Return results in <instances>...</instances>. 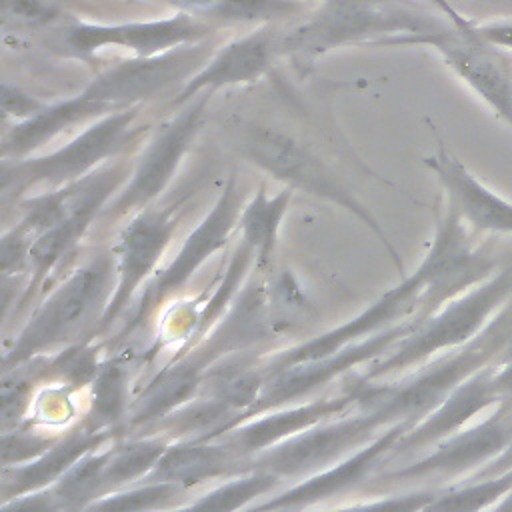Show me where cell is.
<instances>
[{
    "mask_svg": "<svg viewBox=\"0 0 512 512\" xmlns=\"http://www.w3.org/2000/svg\"><path fill=\"white\" fill-rule=\"evenodd\" d=\"M512 340V300L468 344L444 352L406 372L400 380L378 384L354 378L358 388L356 408L368 410L382 428L406 424L408 430L428 416L460 382L482 366L494 362Z\"/></svg>",
    "mask_w": 512,
    "mask_h": 512,
    "instance_id": "6da1fadb",
    "label": "cell"
},
{
    "mask_svg": "<svg viewBox=\"0 0 512 512\" xmlns=\"http://www.w3.org/2000/svg\"><path fill=\"white\" fill-rule=\"evenodd\" d=\"M114 280V246L98 248L36 304L12 346L4 352L2 370L96 338L98 324L114 290Z\"/></svg>",
    "mask_w": 512,
    "mask_h": 512,
    "instance_id": "7a4b0ae2",
    "label": "cell"
},
{
    "mask_svg": "<svg viewBox=\"0 0 512 512\" xmlns=\"http://www.w3.org/2000/svg\"><path fill=\"white\" fill-rule=\"evenodd\" d=\"M234 144L246 162L254 164L284 186L330 202L358 218L384 246L400 278L406 276L402 256L390 242L382 224L310 144L290 132L260 122H242L236 128Z\"/></svg>",
    "mask_w": 512,
    "mask_h": 512,
    "instance_id": "3957f363",
    "label": "cell"
},
{
    "mask_svg": "<svg viewBox=\"0 0 512 512\" xmlns=\"http://www.w3.org/2000/svg\"><path fill=\"white\" fill-rule=\"evenodd\" d=\"M440 24L402 0H320L300 24L278 38V56L304 64L350 44H398Z\"/></svg>",
    "mask_w": 512,
    "mask_h": 512,
    "instance_id": "277c9868",
    "label": "cell"
},
{
    "mask_svg": "<svg viewBox=\"0 0 512 512\" xmlns=\"http://www.w3.org/2000/svg\"><path fill=\"white\" fill-rule=\"evenodd\" d=\"M512 300V264L498 268L478 286L458 294L424 318L384 356L372 360L360 378L386 380L474 340Z\"/></svg>",
    "mask_w": 512,
    "mask_h": 512,
    "instance_id": "5b68a950",
    "label": "cell"
},
{
    "mask_svg": "<svg viewBox=\"0 0 512 512\" xmlns=\"http://www.w3.org/2000/svg\"><path fill=\"white\" fill-rule=\"evenodd\" d=\"M140 106L108 112L90 122L70 142L46 154L2 160V200L14 204L30 192L52 190L84 178L134 146L148 126H136ZM40 190V192H42Z\"/></svg>",
    "mask_w": 512,
    "mask_h": 512,
    "instance_id": "8992f818",
    "label": "cell"
},
{
    "mask_svg": "<svg viewBox=\"0 0 512 512\" xmlns=\"http://www.w3.org/2000/svg\"><path fill=\"white\" fill-rule=\"evenodd\" d=\"M242 192L244 190L236 172H230L206 216L196 224L194 230L188 232L174 258L164 268H160L142 288L136 304L122 320L114 344H122L132 334H136L160 310V306H164L190 282V278L204 266L206 260H210L228 244L234 230H238V220L244 206Z\"/></svg>",
    "mask_w": 512,
    "mask_h": 512,
    "instance_id": "52a82bcc",
    "label": "cell"
},
{
    "mask_svg": "<svg viewBox=\"0 0 512 512\" xmlns=\"http://www.w3.org/2000/svg\"><path fill=\"white\" fill-rule=\"evenodd\" d=\"M430 2L446 16V24L402 38L398 44H418L436 50L444 64L512 128V62L478 34L476 22L456 12L446 0Z\"/></svg>",
    "mask_w": 512,
    "mask_h": 512,
    "instance_id": "ba28073f",
    "label": "cell"
},
{
    "mask_svg": "<svg viewBox=\"0 0 512 512\" xmlns=\"http://www.w3.org/2000/svg\"><path fill=\"white\" fill-rule=\"evenodd\" d=\"M210 98L212 92L198 94L180 106L176 116L160 126L134 162L130 178L108 202L96 224L106 226L156 204L174 180L184 156L196 140Z\"/></svg>",
    "mask_w": 512,
    "mask_h": 512,
    "instance_id": "9c48e42d",
    "label": "cell"
},
{
    "mask_svg": "<svg viewBox=\"0 0 512 512\" xmlns=\"http://www.w3.org/2000/svg\"><path fill=\"white\" fill-rule=\"evenodd\" d=\"M180 208L182 200L162 208L152 204L128 218L114 246L116 280L106 312L98 324L96 340L106 342L110 330L126 318L134 306V298L158 272L156 268L178 228Z\"/></svg>",
    "mask_w": 512,
    "mask_h": 512,
    "instance_id": "30bf717a",
    "label": "cell"
},
{
    "mask_svg": "<svg viewBox=\"0 0 512 512\" xmlns=\"http://www.w3.org/2000/svg\"><path fill=\"white\" fill-rule=\"evenodd\" d=\"M498 270L496 258L472 242L470 228L446 204L436 218L434 238L426 256L414 268L422 282L420 320L434 314L448 300L478 286Z\"/></svg>",
    "mask_w": 512,
    "mask_h": 512,
    "instance_id": "8fae6325",
    "label": "cell"
},
{
    "mask_svg": "<svg viewBox=\"0 0 512 512\" xmlns=\"http://www.w3.org/2000/svg\"><path fill=\"white\" fill-rule=\"evenodd\" d=\"M382 430L386 428L368 410L352 408L254 454L250 470L266 468L284 480H302L350 456Z\"/></svg>",
    "mask_w": 512,
    "mask_h": 512,
    "instance_id": "7c38bea8",
    "label": "cell"
},
{
    "mask_svg": "<svg viewBox=\"0 0 512 512\" xmlns=\"http://www.w3.org/2000/svg\"><path fill=\"white\" fill-rule=\"evenodd\" d=\"M212 52V44L202 40L152 56H132L100 72L82 92L112 110L140 106L174 86L180 90Z\"/></svg>",
    "mask_w": 512,
    "mask_h": 512,
    "instance_id": "4fadbf2b",
    "label": "cell"
},
{
    "mask_svg": "<svg viewBox=\"0 0 512 512\" xmlns=\"http://www.w3.org/2000/svg\"><path fill=\"white\" fill-rule=\"evenodd\" d=\"M512 434V406L498 404L472 424L440 440L412 462L384 476L388 482H448L464 480L488 462H492L506 446Z\"/></svg>",
    "mask_w": 512,
    "mask_h": 512,
    "instance_id": "5bb4252c",
    "label": "cell"
},
{
    "mask_svg": "<svg viewBox=\"0 0 512 512\" xmlns=\"http://www.w3.org/2000/svg\"><path fill=\"white\" fill-rule=\"evenodd\" d=\"M422 320L420 318H406L378 334H372L364 340H358L338 352L326 354L316 360H308L296 366H290L282 372H276L268 378L262 394L254 402V406L246 412L244 420L258 416L262 412L294 404L314 396L332 380L344 376L346 372L354 370L356 366L370 364L372 360L384 356L398 340L410 334Z\"/></svg>",
    "mask_w": 512,
    "mask_h": 512,
    "instance_id": "9a60e30c",
    "label": "cell"
},
{
    "mask_svg": "<svg viewBox=\"0 0 512 512\" xmlns=\"http://www.w3.org/2000/svg\"><path fill=\"white\" fill-rule=\"evenodd\" d=\"M216 30L214 24L186 12L158 20H132L116 24L74 22L66 28L62 46L74 58L90 60L104 48H122L134 56H152L182 44L202 42Z\"/></svg>",
    "mask_w": 512,
    "mask_h": 512,
    "instance_id": "2e32d148",
    "label": "cell"
},
{
    "mask_svg": "<svg viewBox=\"0 0 512 512\" xmlns=\"http://www.w3.org/2000/svg\"><path fill=\"white\" fill-rule=\"evenodd\" d=\"M420 294L422 282L410 272L400 278V282L376 298L368 308H364L354 318L342 322L336 328H330L318 336H312L300 344H294L270 358H262L266 376L270 378L276 372H282L290 366L322 358L326 354L338 352L358 340H364L372 334H378L406 318H420Z\"/></svg>",
    "mask_w": 512,
    "mask_h": 512,
    "instance_id": "e0dca14e",
    "label": "cell"
},
{
    "mask_svg": "<svg viewBox=\"0 0 512 512\" xmlns=\"http://www.w3.org/2000/svg\"><path fill=\"white\" fill-rule=\"evenodd\" d=\"M274 334L276 318L268 274L252 268L228 310L210 328V332L190 348L198 350L212 366L224 356L256 350V346L272 340Z\"/></svg>",
    "mask_w": 512,
    "mask_h": 512,
    "instance_id": "ac0fdd59",
    "label": "cell"
},
{
    "mask_svg": "<svg viewBox=\"0 0 512 512\" xmlns=\"http://www.w3.org/2000/svg\"><path fill=\"white\" fill-rule=\"evenodd\" d=\"M358 404V388L356 382L348 384V388L334 396L312 398L308 402L300 400L294 404H286L258 416L244 420L242 424L234 426L226 434L216 440H222L238 454L252 458L254 454L268 450L316 424H322L330 418H336Z\"/></svg>",
    "mask_w": 512,
    "mask_h": 512,
    "instance_id": "d6986e66",
    "label": "cell"
},
{
    "mask_svg": "<svg viewBox=\"0 0 512 512\" xmlns=\"http://www.w3.org/2000/svg\"><path fill=\"white\" fill-rule=\"evenodd\" d=\"M434 132L436 152L424 158L426 168L444 190L446 204L462 218L470 232L512 234V200L478 180Z\"/></svg>",
    "mask_w": 512,
    "mask_h": 512,
    "instance_id": "ffe728a7",
    "label": "cell"
},
{
    "mask_svg": "<svg viewBox=\"0 0 512 512\" xmlns=\"http://www.w3.org/2000/svg\"><path fill=\"white\" fill-rule=\"evenodd\" d=\"M406 430L408 426L402 422L388 426L374 440H370L350 456L308 478L296 480L284 490L274 492L266 500L256 502L252 510H302L352 490L364 478H368V474L384 456L390 454L392 446Z\"/></svg>",
    "mask_w": 512,
    "mask_h": 512,
    "instance_id": "44dd1931",
    "label": "cell"
},
{
    "mask_svg": "<svg viewBox=\"0 0 512 512\" xmlns=\"http://www.w3.org/2000/svg\"><path fill=\"white\" fill-rule=\"evenodd\" d=\"M278 34L270 24H260L212 52L206 64L190 76L176 92L170 108H180L202 92H216L226 86L250 84L260 80L278 56Z\"/></svg>",
    "mask_w": 512,
    "mask_h": 512,
    "instance_id": "7402d4cb",
    "label": "cell"
},
{
    "mask_svg": "<svg viewBox=\"0 0 512 512\" xmlns=\"http://www.w3.org/2000/svg\"><path fill=\"white\" fill-rule=\"evenodd\" d=\"M494 362L482 366L460 382L428 416L406 430L390 450V458L422 454L450 434L472 424L500 404L494 380Z\"/></svg>",
    "mask_w": 512,
    "mask_h": 512,
    "instance_id": "603a6c76",
    "label": "cell"
},
{
    "mask_svg": "<svg viewBox=\"0 0 512 512\" xmlns=\"http://www.w3.org/2000/svg\"><path fill=\"white\" fill-rule=\"evenodd\" d=\"M120 436H124V434L118 430H102V432L88 430L78 420L42 456L26 462L22 466L2 468V472H0L2 504L10 502L18 496H24L28 492H36V490L54 486L84 454L120 438Z\"/></svg>",
    "mask_w": 512,
    "mask_h": 512,
    "instance_id": "cb8c5ba5",
    "label": "cell"
},
{
    "mask_svg": "<svg viewBox=\"0 0 512 512\" xmlns=\"http://www.w3.org/2000/svg\"><path fill=\"white\" fill-rule=\"evenodd\" d=\"M250 470V458L222 440H174L144 480L174 482L188 490Z\"/></svg>",
    "mask_w": 512,
    "mask_h": 512,
    "instance_id": "d4e9b609",
    "label": "cell"
},
{
    "mask_svg": "<svg viewBox=\"0 0 512 512\" xmlns=\"http://www.w3.org/2000/svg\"><path fill=\"white\" fill-rule=\"evenodd\" d=\"M114 112L102 102L88 98L84 92L46 104L34 116L14 122L2 138V160H20L38 152L44 144L52 142L62 132L90 124L96 118Z\"/></svg>",
    "mask_w": 512,
    "mask_h": 512,
    "instance_id": "484cf974",
    "label": "cell"
},
{
    "mask_svg": "<svg viewBox=\"0 0 512 512\" xmlns=\"http://www.w3.org/2000/svg\"><path fill=\"white\" fill-rule=\"evenodd\" d=\"M242 422V412L204 394H196L136 434H160L174 440H216Z\"/></svg>",
    "mask_w": 512,
    "mask_h": 512,
    "instance_id": "4316f807",
    "label": "cell"
},
{
    "mask_svg": "<svg viewBox=\"0 0 512 512\" xmlns=\"http://www.w3.org/2000/svg\"><path fill=\"white\" fill-rule=\"evenodd\" d=\"M292 192L294 190L290 186H284L270 196L266 184H260L254 196L242 206L238 220L240 242H244L254 252L256 272L268 274L272 270L280 226L288 212Z\"/></svg>",
    "mask_w": 512,
    "mask_h": 512,
    "instance_id": "83f0119b",
    "label": "cell"
},
{
    "mask_svg": "<svg viewBox=\"0 0 512 512\" xmlns=\"http://www.w3.org/2000/svg\"><path fill=\"white\" fill-rule=\"evenodd\" d=\"M266 382L268 376L262 366V356H258L256 350H246L224 356L212 364L202 378L198 394L210 396L240 410L244 422L246 412L254 406Z\"/></svg>",
    "mask_w": 512,
    "mask_h": 512,
    "instance_id": "f1b7e54d",
    "label": "cell"
},
{
    "mask_svg": "<svg viewBox=\"0 0 512 512\" xmlns=\"http://www.w3.org/2000/svg\"><path fill=\"white\" fill-rule=\"evenodd\" d=\"M88 408L80 422L94 432L118 430L124 434L134 396L130 394V368L120 356H106L90 382Z\"/></svg>",
    "mask_w": 512,
    "mask_h": 512,
    "instance_id": "f546056e",
    "label": "cell"
},
{
    "mask_svg": "<svg viewBox=\"0 0 512 512\" xmlns=\"http://www.w3.org/2000/svg\"><path fill=\"white\" fill-rule=\"evenodd\" d=\"M178 12L218 24H272L298 14L304 0H164Z\"/></svg>",
    "mask_w": 512,
    "mask_h": 512,
    "instance_id": "4dcf8cb0",
    "label": "cell"
},
{
    "mask_svg": "<svg viewBox=\"0 0 512 512\" xmlns=\"http://www.w3.org/2000/svg\"><path fill=\"white\" fill-rule=\"evenodd\" d=\"M168 444L170 440L160 434H126L116 438L104 470V496L144 480Z\"/></svg>",
    "mask_w": 512,
    "mask_h": 512,
    "instance_id": "1f68e13d",
    "label": "cell"
},
{
    "mask_svg": "<svg viewBox=\"0 0 512 512\" xmlns=\"http://www.w3.org/2000/svg\"><path fill=\"white\" fill-rule=\"evenodd\" d=\"M512 496V470L494 476H470L446 486H436L426 510L476 512L498 508V502Z\"/></svg>",
    "mask_w": 512,
    "mask_h": 512,
    "instance_id": "d6a6232c",
    "label": "cell"
},
{
    "mask_svg": "<svg viewBox=\"0 0 512 512\" xmlns=\"http://www.w3.org/2000/svg\"><path fill=\"white\" fill-rule=\"evenodd\" d=\"M282 476L266 470L252 468L242 474L226 478L222 484L210 488L196 500H190L182 508L190 510H240L252 508L260 498H268L282 486Z\"/></svg>",
    "mask_w": 512,
    "mask_h": 512,
    "instance_id": "836d02e7",
    "label": "cell"
},
{
    "mask_svg": "<svg viewBox=\"0 0 512 512\" xmlns=\"http://www.w3.org/2000/svg\"><path fill=\"white\" fill-rule=\"evenodd\" d=\"M112 442L84 454L54 486H50L58 498L60 510H90V506L104 496V470Z\"/></svg>",
    "mask_w": 512,
    "mask_h": 512,
    "instance_id": "e575fe53",
    "label": "cell"
},
{
    "mask_svg": "<svg viewBox=\"0 0 512 512\" xmlns=\"http://www.w3.org/2000/svg\"><path fill=\"white\" fill-rule=\"evenodd\" d=\"M190 494L188 488L174 482H158V480H140L122 490L110 492L98 498L90 510H160V508H180V498Z\"/></svg>",
    "mask_w": 512,
    "mask_h": 512,
    "instance_id": "d590c367",
    "label": "cell"
},
{
    "mask_svg": "<svg viewBox=\"0 0 512 512\" xmlns=\"http://www.w3.org/2000/svg\"><path fill=\"white\" fill-rule=\"evenodd\" d=\"M64 432H54L46 426H38L32 422H22L20 426L2 430V446L0 460L2 468L6 466H22L46 450H50Z\"/></svg>",
    "mask_w": 512,
    "mask_h": 512,
    "instance_id": "8d00e7d4",
    "label": "cell"
},
{
    "mask_svg": "<svg viewBox=\"0 0 512 512\" xmlns=\"http://www.w3.org/2000/svg\"><path fill=\"white\" fill-rule=\"evenodd\" d=\"M62 20V8L52 0H2V28L36 30Z\"/></svg>",
    "mask_w": 512,
    "mask_h": 512,
    "instance_id": "74e56055",
    "label": "cell"
},
{
    "mask_svg": "<svg viewBox=\"0 0 512 512\" xmlns=\"http://www.w3.org/2000/svg\"><path fill=\"white\" fill-rule=\"evenodd\" d=\"M36 236L20 222L6 228L0 240L2 278H26L30 270V248Z\"/></svg>",
    "mask_w": 512,
    "mask_h": 512,
    "instance_id": "f35d334b",
    "label": "cell"
},
{
    "mask_svg": "<svg viewBox=\"0 0 512 512\" xmlns=\"http://www.w3.org/2000/svg\"><path fill=\"white\" fill-rule=\"evenodd\" d=\"M2 116L4 118H12L14 122L26 120L30 116H34L36 112H40L48 102L38 100L36 96L24 92L18 86H12L8 82L2 84Z\"/></svg>",
    "mask_w": 512,
    "mask_h": 512,
    "instance_id": "ab89813d",
    "label": "cell"
},
{
    "mask_svg": "<svg viewBox=\"0 0 512 512\" xmlns=\"http://www.w3.org/2000/svg\"><path fill=\"white\" fill-rule=\"evenodd\" d=\"M436 488H420L408 494H392V496H382L376 500H368L364 504H352L350 508H394V510H426L428 504L434 498Z\"/></svg>",
    "mask_w": 512,
    "mask_h": 512,
    "instance_id": "60d3db41",
    "label": "cell"
},
{
    "mask_svg": "<svg viewBox=\"0 0 512 512\" xmlns=\"http://www.w3.org/2000/svg\"><path fill=\"white\" fill-rule=\"evenodd\" d=\"M446 2L472 22H474L472 16H484L490 20L512 18V0H446Z\"/></svg>",
    "mask_w": 512,
    "mask_h": 512,
    "instance_id": "b9f144b4",
    "label": "cell"
},
{
    "mask_svg": "<svg viewBox=\"0 0 512 512\" xmlns=\"http://www.w3.org/2000/svg\"><path fill=\"white\" fill-rule=\"evenodd\" d=\"M476 30L486 42H490L502 52L512 54V18L476 22Z\"/></svg>",
    "mask_w": 512,
    "mask_h": 512,
    "instance_id": "7bdbcfd3",
    "label": "cell"
},
{
    "mask_svg": "<svg viewBox=\"0 0 512 512\" xmlns=\"http://www.w3.org/2000/svg\"><path fill=\"white\" fill-rule=\"evenodd\" d=\"M506 470H512V434H510L506 446L502 448V452L492 462H488L482 470H478L472 476H494V474H502Z\"/></svg>",
    "mask_w": 512,
    "mask_h": 512,
    "instance_id": "ee69618b",
    "label": "cell"
},
{
    "mask_svg": "<svg viewBox=\"0 0 512 512\" xmlns=\"http://www.w3.org/2000/svg\"><path fill=\"white\" fill-rule=\"evenodd\" d=\"M308 2H320V0H308Z\"/></svg>",
    "mask_w": 512,
    "mask_h": 512,
    "instance_id": "f6af8a7d",
    "label": "cell"
}]
</instances>
